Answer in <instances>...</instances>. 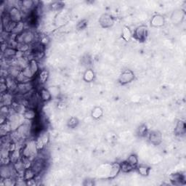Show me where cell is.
Listing matches in <instances>:
<instances>
[{
	"label": "cell",
	"instance_id": "cell-14",
	"mask_svg": "<svg viewBox=\"0 0 186 186\" xmlns=\"http://www.w3.org/2000/svg\"><path fill=\"white\" fill-rule=\"evenodd\" d=\"M28 66L31 68V70L32 71L33 73L35 75L38 74V73L39 72V66L38 63V61L35 59H32L29 61V63H28Z\"/></svg>",
	"mask_w": 186,
	"mask_h": 186
},
{
	"label": "cell",
	"instance_id": "cell-2",
	"mask_svg": "<svg viewBox=\"0 0 186 186\" xmlns=\"http://www.w3.org/2000/svg\"><path fill=\"white\" fill-rule=\"evenodd\" d=\"M7 14L10 16V19L12 21L15 22V23H17L19 22L23 21V13H22L21 10H20V8L16 6H13L12 7H11L7 11Z\"/></svg>",
	"mask_w": 186,
	"mask_h": 186
},
{
	"label": "cell",
	"instance_id": "cell-1",
	"mask_svg": "<svg viewBox=\"0 0 186 186\" xmlns=\"http://www.w3.org/2000/svg\"><path fill=\"white\" fill-rule=\"evenodd\" d=\"M34 81H26V82H17L15 94L24 95L27 93L34 90Z\"/></svg>",
	"mask_w": 186,
	"mask_h": 186
},
{
	"label": "cell",
	"instance_id": "cell-9",
	"mask_svg": "<svg viewBox=\"0 0 186 186\" xmlns=\"http://www.w3.org/2000/svg\"><path fill=\"white\" fill-rule=\"evenodd\" d=\"M25 120L33 121L36 119L37 116V112L36 110L34 108H26V111L23 113V114L22 115Z\"/></svg>",
	"mask_w": 186,
	"mask_h": 186
},
{
	"label": "cell",
	"instance_id": "cell-20",
	"mask_svg": "<svg viewBox=\"0 0 186 186\" xmlns=\"http://www.w3.org/2000/svg\"><path fill=\"white\" fill-rule=\"evenodd\" d=\"M120 167H121V171H122L123 172H125V173L130 172V171H132V170L134 169V167H132V166L130 165L127 161H123V162L120 163Z\"/></svg>",
	"mask_w": 186,
	"mask_h": 186
},
{
	"label": "cell",
	"instance_id": "cell-16",
	"mask_svg": "<svg viewBox=\"0 0 186 186\" xmlns=\"http://www.w3.org/2000/svg\"><path fill=\"white\" fill-rule=\"evenodd\" d=\"M151 23L154 26H161L164 25V17L159 15H155V16L153 17Z\"/></svg>",
	"mask_w": 186,
	"mask_h": 186
},
{
	"label": "cell",
	"instance_id": "cell-10",
	"mask_svg": "<svg viewBox=\"0 0 186 186\" xmlns=\"http://www.w3.org/2000/svg\"><path fill=\"white\" fill-rule=\"evenodd\" d=\"M149 140L154 145H159L161 142V134L159 131H153L149 135Z\"/></svg>",
	"mask_w": 186,
	"mask_h": 186
},
{
	"label": "cell",
	"instance_id": "cell-12",
	"mask_svg": "<svg viewBox=\"0 0 186 186\" xmlns=\"http://www.w3.org/2000/svg\"><path fill=\"white\" fill-rule=\"evenodd\" d=\"M48 77L49 72L47 70H40L38 73V76H37V81H38L39 85H44L47 81Z\"/></svg>",
	"mask_w": 186,
	"mask_h": 186
},
{
	"label": "cell",
	"instance_id": "cell-23",
	"mask_svg": "<svg viewBox=\"0 0 186 186\" xmlns=\"http://www.w3.org/2000/svg\"><path fill=\"white\" fill-rule=\"evenodd\" d=\"M138 171L141 175L146 176L148 175V172H149V168L145 165H140L138 167Z\"/></svg>",
	"mask_w": 186,
	"mask_h": 186
},
{
	"label": "cell",
	"instance_id": "cell-13",
	"mask_svg": "<svg viewBox=\"0 0 186 186\" xmlns=\"http://www.w3.org/2000/svg\"><path fill=\"white\" fill-rule=\"evenodd\" d=\"M39 97H40L41 98V100L42 102L50 101L51 98L52 97L50 92L49 91L48 89H46V88H42L40 91L39 92Z\"/></svg>",
	"mask_w": 186,
	"mask_h": 186
},
{
	"label": "cell",
	"instance_id": "cell-18",
	"mask_svg": "<svg viewBox=\"0 0 186 186\" xmlns=\"http://www.w3.org/2000/svg\"><path fill=\"white\" fill-rule=\"evenodd\" d=\"M185 123L183 122L182 121H179L176 125L175 130H174L176 135H182L185 133Z\"/></svg>",
	"mask_w": 186,
	"mask_h": 186
},
{
	"label": "cell",
	"instance_id": "cell-24",
	"mask_svg": "<svg viewBox=\"0 0 186 186\" xmlns=\"http://www.w3.org/2000/svg\"><path fill=\"white\" fill-rule=\"evenodd\" d=\"M84 79H85L87 81H91L93 79H94V73L91 70H87L85 72V76Z\"/></svg>",
	"mask_w": 186,
	"mask_h": 186
},
{
	"label": "cell",
	"instance_id": "cell-3",
	"mask_svg": "<svg viewBox=\"0 0 186 186\" xmlns=\"http://www.w3.org/2000/svg\"><path fill=\"white\" fill-rule=\"evenodd\" d=\"M49 141V136L46 133H42L40 134L38 136V138H37L35 140L36 143L37 148L38 149L39 152H40L41 150H42L44 148H45V146L47 145Z\"/></svg>",
	"mask_w": 186,
	"mask_h": 186
},
{
	"label": "cell",
	"instance_id": "cell-15",
	"mask_svg": "<svg viewBox=\"0 0 186 186\" xmlns=\"http://www.w3.org/2000/svg\"><path fill=\"white\" fill-rule=\"evenodd\" d=\"M21 74L23 75L24 76L26 77V79H28V80H32L35 76V74L33 73V71L31 70L29 66H27V67L24 68L23 69L21 70Z\"/></svg>",
	"mask_w": 186,
	"mask_h": 186
},
{
	"label": "cell",
	"instance_id": "cell-17",
	"mask_svg": "<svg viewBox=\"0 0 186 186\" xmlns=\"http://www.w3.org/2000/svg\"><path fill=\"white\" fill-rule=\"evenodd\" d=\"M37 176V174L35 173V172L33 170L32 168H28V169H26L25 172H24L23 174V179L26 180H31V179L35 178Z\"/></svg>",
	"mask_w": 186,
	"mask_h": 186
},
{
	"label": "cell",
	"instance_id": "cell-27",
	"mask_svg": "<svg viewBox=\"0 0 186 186\" xmlns=\"http://www.w3.org/2000/svg\"><path fill=\"white\" fill-rule=\"evenodd\" d=\"M76 121H77V120L76 119L72 118L71 119H70V121H69V125L71 126V127H74V126L76 125V123H77Z\"/></svg>",
	"mask_w": 186,
	"mask_h": 186
},
{
	"label": "cell",
	"instance_id": "cell-19",
	"mask_svg": "<svg viewBox=\"0 0 186 186\" xmlns=\"http://www.w3.org/2000/svg\"><path fill=\"white\" fill-rule=\"evenodd\" d=\"M170 180L172 182H173V184L178 185V184H181V182L183 180H184V178H183V174L176 173V174H172L171 177H170Z\"/></svg>",
	"mask_w": 186,
	"mask_h": 186
},
{
	"label": "cell",
	"instance_id": "cell-21",
	"mask_svg": "<svg viewBox=\"0 0 186 186\" xmlns=\"http://www.w3.org/2000/svg\"><path fill=\"white\" fill-rule=\"evenodd\" d=\"M126 161H127V162L134 168L136 167V166L138 165V157H137L136 155H135V154L130 155V156L128 157Z\"/></svg>",
	"mask_w": 186,
	"mask_h": 186
},
{
	"label": "cell",
	"instance_id": "cell-22",
	"mask_svg": "<svg viewBox=\"0 0 186 186\" xmlns=\"http://www.w3.org/2000/svg\"><path fill=\"white\" fill-rule=\"evenodd\" d=\"M122 37L125 41H129L132 37V32L128 27H124L122 30Z\"/></svg>",
	"mask_w": 186,
	"mask_h": 186
},
{
	"label": "cell",
	"instance_id": "cell-5",
	"mask_svg": "<svg viewBox=\"0 0 186 186\" xmlns=\"http://www.w3.org/2000/svg\"><path fill=\"white\" fill-rule=\"evenodd\" d=\"M134 79V74L130 70H126L124 71L119 77V81L122 85L131 82Z\"/></svg>",
	"mask_w": 186,
	"mask_h": 186
},
{
	"label": "cell",
	"instance_id": "cell-25",
	"mask_svg": "<svg viewBox=\"0 0 186 186\" xmlns=\"http://www.w3.org/2000/svg\"><path fill=\"white\" fill-rule=\"evenodd\" d=\"M102 114H103V111H102L101 108H95L94 110H93L92 117L95 119H98L100 117Z\"/></svg>",
	"mask_w": 186,
	"mask_h": 186
},
{
	"label": "cell",
	"instance_id": "cell-26",
	"mask_svg": "<svg viewBox=\"0 0 186 186\" xmlns=\"http://www.w3.org/2000/svg\"><path fill=\"white\" fill-rule=\"evenodd\" d=\"M139 132H140V134L141 135H143L145 134V132H146V127H145V125L141 126V127H140Z\"/></svg>",
	"mask_w": 186,
	"mask_h": 186
},
{
	"label": "cell",
	"instance_id": "cell-8",
	"mask_svg": "<svg viewBox=\"0 0 186 186\" xmlns=\"http://www.w3.org/2000/svg\"><path fill=\"white\" fill-rule=\"evenodd\" d=\"M17 52V49L7 46L6 50H4L3 52H2V57H3V59L12 60L15 58Z\"/></svg>",
	"mask_w": 186,
	"mask_h": 186
},
{
	"label": "cell",
	"instance_id": "cell-11",
	"mask_svg": "<svg viewBox=\"0 0 186 186\" xmlns=\"http://www.w3.org/2000/svg\"><path fill=\"white\" fill-rule=\"evenodd\" d=\"M120 171H121L120 164L116 163V162L114 163L111 166H110V172H109V174H108V178L110 179L114 178L119 173V172Z\"/></svg>",
	"mask_w": 186,
	"mask_h": 186
},
{
	"label": "cell",
	"instance_id": "cell-4",
	"mask_svg": "<svg viewBox=\"0 0 186 186\" xmlns=\"http://www.w3.org/2000/svg\"><path fill=\"white\" fill-rule=\"evenodd\" d=\"M148 34L147 27L145 26H140L135 30L134 36L139 41H144Z\"/></svg>",
	"mask_w": 186,
	"mask_h": 186
},
{
	"label": "cell",
	"instance_id": "cell-6",
	"mask_svg": "<svg viewBox=\"0 0 186 186\" xmlns=\"http://www.w3.org/2000/svg\"><path fill=\"white\" fill-rule=\"evenodd\" d=\"M14 100H15V98H13L12 93H11L10 92H7L1 94L2 105H7V106H10V107Z\"/></svg>",
	"mask_w": 186,
	"mask_h": 186
},
{
	"label": "cell",
	"instance_id": "cell-7",
	"mask_svg": "<svg viewBox=\"0 0 186 186\" xmlns=\"http://www.w3.org/2000/svg\"><path fill=\"white\" fill-rule=\"evenodd\" d=\"M100 24L103 28H109L114 25V19L110 15H103L100 19Z\"/></svg>",
	"mask_w": 186,
	"mask_h": 186
}]
</instances>
